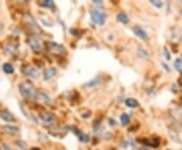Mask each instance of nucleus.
Listing matches in <instances>:
<instances>
[{"label":"nucleus","mask_w":182,"mask_h":150,"mask_svg":"<svg viewBox=\"0 0 182 150\" xmlns=\"http://www.w3.org/2000/svg\"><path fill=\"white\" fill-rule=\"evenodd\" d=\"M19 88V92L24 99H34L36 97V94H38V91L35 88V86L30 82H23L20 83L18 85Z\"/></svg>","instance_id":"1"},{"label":"nucleus","mask_w":182,"mask_h":150,"mask_svg":"<svg viewBox=\"0 0 182 150\" xmlns=\"http://www.w3.org/2000/svg\"><path fill=\"white\" fill-rule=\"evenodd\" d=\"M90 16L92 22L96 24H98V26H103L105 23V20H106V16L99 9H94L90 11Z\"/></svg>","instance_id":"2"},{"label":"nucleus","mask_w":182,"mask_h":150,"mask_svg":"<svg viewBox=\"0 0 182 150\" xmlns=\"http://www.w3.org/2000/svg\"><path fill=\"white\" fill-rule=\"evenodd\" d=\"M28 44H30V48L34 50L35 52L39 53L42 51L43 49V44H42V41L39 38V36H32L30 38V41H28Z\"/></svg>","instance_id":"3"},{"label":"nucleus","mask_w":182,"mask_h":150,"mask_svg":"<svg viewBox=\"0 0 182 150\" xmlns=\"http://www.w3.org/2000/svg\"><path fill=\"white\" fill-rule=\"evenodd\" d=\"M22 72L26 76L30 77V78H34V79H38L40 77V72L36 70V69H35L34 67H30V66L24 67L22 69Z\"/></svg>","instance_id":"4"},{"label":"nucleus","mask_w":182,"mask_h":150,"mask_svg":"<svg viewBox=\"0 0 182 150\" xmlns=\"http://www.w3.org/2000/svg\"><path fill=\"white\" fill-rule=\"evenodd\" d=\"M2 130L6 134H9V135H12V136L17 135V134L19 133V128L16 127V126H11V125H5V126H3Z\"/></svg>","instance_id":"5"},{"label":"nucleus","mask_w":182,"mask_h":150,"mask_svg":"<svg viewBox=\"0 0 182 150\" xmlns=\"http://www.w3.org/2000/svg\"><path fill=\"white\" fill-rule=\"evenodd\" d=\"M36 99H38L39 100L43 101V103L47 104H51L53 103V100L50 96H49L47 93H44L43 91H39L38 94H36Z\"/></svg>","instance_id":"6"},{"label":"nucleus","mask_w":182,"mask_h":150,"mask_svg":"<svg viewBox=\"0 0 182 150\" xmlns=\"http://www.w3.org/2000/svg\"><path fill=\"white\" fill-rule=\"evenodd\" d=\"M42 120L44 123V125L52 126L53 124H54V122H55V118H54V116L52 115V114L46 113V114H43V115H42Z\"/></svg>","instance_id":"7"},{"label":"nucleus","mask_w":182,"mask_h":150,"mask_svg":"<svg viewBox=\"0 0 182 150\" xmlns=\"http://www.w3.org/2000/svg\"><path fill=\"white\" fill-rule=\"evenodd\" d=\"M133 32H135V35L139 36L140 39L144 40V41H147L148 40V34L141 27H133Z\"/></svg>","instance_id":"8"},{"label":"nucleus","mask_w":182,"mask_h":150,"mask_svg":"<svg viewBox=\"0 0 182 150\" xmlns=\"http://www.w3.org/2000/svg\"><path fill=\"white\" fill-rule=\"evenodd\" d=\"M57 74V69L56 68H49L47 69L46 71H44V80H50L52 79L53 77H54L55 75Z\"/></svg>","instance_id":"9"},{"label":"nucleus","mask_w":182,"mask_h":150,"mask_svg":"<svg viewBox=\"0 0 182 150\" xmlns=\"http://www.w3.org/2000/svg\"><path fill=\"white\" fill-rule=\"evenodd\" d=\"M49 48H50V50H52L53 52H58V53H62L64 52V47H62L61 45L57 44L55 42H50L49 43Z\"/></svg>","instance_id":"10"},{"label":"nucleus","mask_w":182,"mask_h":150,"mask_svg":"<svg viewBox=\"0 0 182 150\" xmlns=\"http://www.w3.org/2000/svg\"><path fill=\"white\" fill-rule=\"evenodd\" d=\"M0 116H1V118L5 122H13L14 121V117L11 115V113L6 111V109H3V111H1V113H0Z\"/></svg>","instance_id":"11"},{"label":"nucleus","mask_w":182,"mask_h":150,"mask_svg":"<svg viewBox=\"0 0 182 150\" xmlns=\"http://www.w3.org/2000/svg\"><path fill=\"white\" fill-rule=\"evenodd\" d=\"M124 104H127V107L131 108V109H135V108L139 107V101L135 99H133V97H128V99H125Z\"/></svg>","instance_id":"12"},{"label":"nucleus","mask_w":182,"mask_h":150,"mask_svg":"<svg viewBox=\"0 0 182 150\" xmlns=\"http://www.w3.org/2000/svg\"><path fill=\"white\" fill-rule=\"evenodd\" d=\"M138 55H139V57L142 59H145V60L150 59V54H149V52L146 50V49H143V48L138 49Z\"/></svg>","instance_id":"13"},{"label":"nucleus","mask_w":182,"mask_h":150,"mask_svg":"<svg viewBox=\"0 0 182 150\" xmlns=\"http://www.w3.org/2000/svg\"><path fill=\"white\" fill-rule=\"evenodd\" d=\"M2 68H3V71L6 73V74H12V73L14 72V68H13V66H12L11 64H9V63H4L3 64V66H2Z\"/></svg>","instance_id":"14"},{"label":"nucleus","mask_w":182,"mask_h":150,"mask_svg":"<svg viewBox=\"0 0 182 150\" xmlns=\"http://www.w3.org/2000/svg\"><path fill=\"white\" fill-rule=\"evenodd\" d=\"M174 67L178 72H182V57H178L174 61Z\"/></svg>","instance_id":"15"},{"label":"nucleus","mask_w":182,"mask_h":150,"mask_svg":"<svg viewBox=\"0 0 182 150\" xmlns=\"http://www.w3.org/2000/svg\"><path fill=\"white\" fill-rule=\"evenodd\" d=\"M99 83H100V78H99V77H96V78L92 79L90 81H88L87 83H85L84 86H86V87H93V86H95V85L99 84Z\"/></svg>","instance_id":"16"},{"label":"nucleus","mask_w":182,"mask_h":150,"mask_svg":"<svg viewBox=\"0 0 182 150\" xmlns=\"http://www.w3.org/2000/svg\"><path fill=\"white\" fill-rule=\"evenodd\" d=\"M116 17H117V20L120 22H123V23H128V15L125 14V13H123V12H120V13H119L116 15Z\"/></svg>","instance_id":"17"},{"label":"nucleus","mask_w":182,"mask_h":150,"mask_svg":"<svg viewBox=\"0 0 182 150\" xmlns=\"http://www.w3.org/2000/svg\"><path fill=\"white\" fill-rule=\"evenodd\" d=\"M120 122L124 126L128 125L129 122H131V117H129L128 114H123V115L120 116Z\"/></svg>","instance_id":"18"},{"label":"nucleus","mask_w":182,"mask_h":150,"mask_svg":"<svg viewBox=\"0 0 182 150\" xmlns=\"http://www.w3.org/2000/svg\"><path fill=\"white\" fill-rule=\"evenodd\" d=\"M5 50H6V52H8L9 54H16L17 53V50H16V48L15 47H13V46H11V45H7V46L5 47Z\"/></svg>","instance_id":"19"},{"label":"nucleus","mask_w":182,"mask_h":150,"mask_svg":"<svg viewBox=\"0 0 182 150\" xmlns=\"http://www.w3.org/2000/svg\"><path fill=\"white\" fill-rule=\"evenodd\" d=\"M78 137H79V140L81 142H84V143H87V142L89 141V137L87 135H85V134L81 133V132L78 134Z\"/></svg>","instance_id":"20"},{"label":"nucleus","mask_w":182,"mask_h":150,"mask_svg":"<svg viewBox=\"0 0 182 150\" xmlns=\"http://www.w3.org/2000/svg\"><path fill=\"white\" fill-rule=\"evenodd\" d=\"M151 3L155 7H157V8H162V7H163V5H164L163 1H159V0H152Z\"/></svg>","instance_id":"21"},{"label":"nucleus","mask_w":182,"mask_h":150,"mask_svg":"<svg viewBox=\"0 0 182 150\" xmlns=\"http://www.w3.org/2000/svg\"><path fill=\"white\" fill-rule=\"evenodd\" d=\"M42 5L44 6V7H54L55 6V3L54 1H52V0H46V1H44L42 3Z\"/></svg>","instance_id":"22"},{"label":"nucleus","mask_w":182,"mask_h":150,"mask_svg":"<svg viewBox=\"0 0 182 150\" xmlns=\"http://www.w3.org/2000/svg\"><path fill=\"white\" fill-rule=\"evenodd\" d=\"M163 54H164V57H165V59L166 60H170L171 59V55H170V53H169V51H168V49L167 48H164V50H163Z\"/></svg>","instance_id":"23"},{"label":"nucleus","mask_w":182,"mask_h":150,"mask_svg":"<svg viewBox=\"0 0 182 150\" xmlns=\"http://www.w3.org/2000/svg\"><path fill=\"white\" fill-rule=\"evenodd\" d=\"M2 148H3V150H12L11 147H9V146L6 145V144H3L2 145Z\"/></svg>","instance_id":"24"},{"label":"nucleus","mask_w":182,"mask_h":150,"mask_svg":"<svg viewBox=\"0 0 182 150\" xmlns=\"http://www.w3.org/2000/svg\"><path fill=\"white\" fill-rule=\"evenodd\" d=\"M162 65H163V67L166 69V70H167V71H170V68H169V67H167V65H166L165 63H162Z\"/></svg>","instance_id":"25"},{"label":"nucleus","mask_w":182,"mask_h":150,"mask_svg":"<svg viewBox=\"0 0 182 150\" xmlns=\"http://www.w3.org/2000/svg\"><path fill=\"white\" fill-rule=\"evenodd\" d=\"M93 3H96V4H101L102 2H101L100 0H97V1H93Z\"/></svg>","instance_id":"26"},{"label":"nucleus","mask_w":182,"mask_h":150,"mask_svg":"<svg viewBox=\"0 0 182 150\" xmlns=\"http://www.w3.org/2000/svg\"><path fill=\"white\" fill-rule=\"evenodd\" d=\"M2 28H3V24H2V22H0V31H2Z\"/></svg>","instance_id":"27"},{"label":"nucleus","mask_w":182,"mask_h":150,"mask_svg":"<svg viewBox=\"0 0 182 150\" xmlns=\"http://www.w3.org/2000/svg\"><path fill=\"white\" fill-rule=\"evenodd\" d=\"M139 150H150L149 148H146V147H141Z\"/></svg>","instance_id":"28"}]
</instances>
